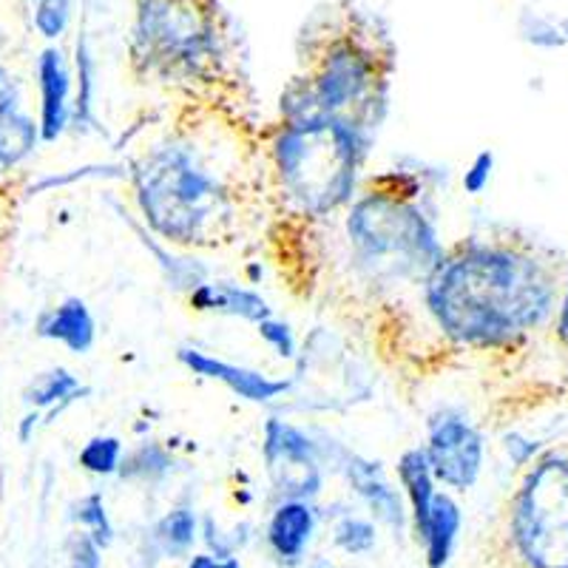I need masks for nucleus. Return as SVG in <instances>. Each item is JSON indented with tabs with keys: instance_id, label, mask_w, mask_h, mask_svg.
Here are the masks:
<instances>
[{
	"instance_id": "nucleus-9",
	"label": "nucleus",
	"mask_w": 568,
	"mask_h": 568,
	"mask_svg": "<svg viewBox=\"0 0 568 568\" xmlns=\"http://www.w3.org/2000/svg\"><path fill=\"white\" fill-rule=\"evenodd\" d=\"M424 453L435 480L455 491H469L484 475L486 438L480 426L458 409H440L429 418Z\"/></svg>"
},
{
	"instance_id": "nucleus-15",
	"label": "nucleus",
	"mask_w": 568,
	"mask_h": 568,
	"mask_svg": "<svg viewBox=\"0 0 568 568\" xmlns=\"http://www.w3.org/2000/svg\"><path fill=\"white\" fill-rule=\"evenodd\" d=\"M313 531H316V509L311 500L284 497L267 524V542L278 560L298 562L304 549L311 546Z\"/></svg>"
},
{
	"instance_id": "nucleus-32",
	"label": "nucleus",
	"mask_w": 568,
	"mask_h": 568,
	"mask_svg": "<svg viewBox=\"0 0 568 568\" xmlns=\"http://www.w3.org/2000/svg\"><path fill=\"white\" fill-rule=\"evenodd\" d=\"M551 336H555L557 347L568 355V267H566V284H562L560 307H557L555 324H551Z\"/></svg>"
},
{
	"instance_id": "nucleus-19",
	"label": "nucleus",
	"mask_w": 568,
	"mask_h": 568,
	"mask_svg": "<svg viewBox=\"0 0 568 568\" xmlns=\"http://www.w3.org/2000/svg\"><path fill=\"white\" fill-rule=\"evenodd\" d=\"M395 471H398L400 486L407 491L409 506H413V524L415 529H418V526L424 524V517L429 515V506H433L435 497V484H438L433 469H429L424 446H413L407 453H400Z\"/></svg>"
},
{
	"instance_id": "nucleus-18",
	"label": "nucleus",
	"mask_w": 568,
	"mask_h": 568,
	"mask_svg": "<svg viewBox=\"0 0 568 568\" xmlns=\"http://www.w3.org/2000/svg\"><path fill=\"white\" fill-rule=\"evenodd\" d=\"M89 393L91 389L85 387L71 369L54 367L49 369V373H40L38 378L29 384L23 398H27L29 407L38 409L43 424H52L54 418H60V415L71 407V404L83 400Z\"/></svg>"
},
{
	"instance_id": "nucleus-17",
	"label": "nucleus",
	"mask_w": 568,
	"mask_h": 568,
	"mask_svg": "<svg viewBox=\"0 0 568 568\" xmlns=\"http://www.w3.org/2000/svg\"><path fill=\"white\" fill-rule=\"evenodd\" d=\"M460 524H464V515H460V506L455 504V497L446 495V491H435L429 515H426L424 524L415 529L420 540H424L429 568H444L446 562H449L455 540H458Z\"/></svg>"
},
{
	"instance_id": "nucleus-16",
	"label": "nucleus",
	"mask_w": 568,
	"mask_h": 568,
	"mask_svg": "<svg viewBox=\"0 0 568 568\" xmlns=\"http://www.w3.org/2000/svg\"><path fill=\"white\" fill-rule=\"evenodd\" d=\"M69 131L85 136L98 134V58L89 38H78L74 45V94H71Z\"/></svg>"
},
{
	"instance_id": "nucleus-6",
	"label": "nucleus",
	"mask_w": 568,
	"mask_h": 568,
	"mask_svg": "<svg viewBox=\"0 0 568 568\" xmlns=\"http://www.w3.org/2000/svg\"><path fill=\"white\" fill-rule=\"evenodd\" d=\"M349 262L369 284H424L446 247L415 187L382 176L344 207Z\"/></svg>"
},
{
	"instance_id": "nucleus-14",
	"label": "nucleus",
	"mask_w": 568,
	"mask_h": 568,
	"mask_svg": "<svg viewBox=\"0 0 568 568\" xmlns=\"http://www.w3.org/2000/svg\"><path fill=\"white\" fill-rule=\"evenodd\" d=\"M38 336L69 349L71 355H89L98 344V318L80 296H65L45 311L38 322Z\"/></svg>"
},
{
	"instance_id": "nucleus-13",
	"label": "nucleus",
	"mask_w": 568,
	"mask_h": 568,
	"mask_svg": "<svg viewBox=\"0 0 568 568\" xmlns=\"http://www.w3.org/2000/svg\"><path fill=\"white\" fill-rule=\"evenodd\" d=\"M187 304L196 313H216V316L242 318L247 324L265 322L273 316V307L262 293L253 287L236 282H222V278H207V282L196 284L194 291L187 293Z\"/></svg>"
},
{
	"instance_id": "nucleus-7",
	"label": "nucleus",
	"mask_w": 568,
	"mask_h": 568,
	"mask_svg": "<svg viewBox=\"0 0 568 568\" xmlns=\"http://www.w3.org/2000/svg\"><path fill=\"white\" fill-rule=\"evenodd\" d=\"M506 568H568V449L529 458L504 511Z\"/></svg>"
},
{
	"instance_id": "nucleus-31",
	"label": "nucleus",
	"mask_w": 568,
	"mask_h": 568,
	"mask_svg": "<svg viewBox=\"0 0 568 568\" xmlns=\"http://www.w3.org/2000/svg\"><path fill=\"white\" fill-rule=\"evenodd\" d=\"M23 109V91H20V80L14 78L7 65L0 63V116L12 114V111Z\"/></svg>"
},
{
	"instance_id": "nucleus-22",
	"label": "nucleus",
	"mask_w": 568,
	"mask_h": 568,
	"mask_svg": "<svg viewBox=\"0 0 568 568\" xmlns=\"http://www.w3.org/2000/svg\"><path fill=\"white\" fill-rule=\"evenodd\" d=\"M136 236L142 240V245L149 247L151 253H154L156 265H160L162 276H165V282H169V287H174L176 293H191L196 287V284L207 282V267L200 265L196 258L191 256H180V253H174L176 247L165 245V242H160L154 236V233H149L145 227L134 225Z\"/></svg>"
},
{
	"instance_id": "nucleus-20",
	"label": "nucleus",
	"mask_w": 568,
	"mask_h": 568,
	"mask_svg": "<svg viewBox=\"0 0 568 568\" xmlns=\"http://www.w3.org/2000/svg\"><path fill=\"white\" fill-rule=\"evenodd\" d=\"M40 142V125L27 109L0 116V171L23 165L38 151Z\"/></svg>"
},
{
	"instance_id": "nucleus-5",
	"label": "nucleus",
	"mask_w": 568,
	"mask_h": 568,
	"mask_svg": "<svg viewBox=\"0 0 568 568\" xmlns=\"http://www.w3.org/2000/svg\"><path fill=\"white\" fill-rule=\"evenodd\" d=\"M375 131L336 114L276 120L265 160L276 194L293 216L327 220L358 194V180L373 151Z\"/></svg>"
},
{
	"instance_id": "nucleus-25",
	"label": "nucleus",
	"mask_w": 568,
	"mask_h": 568,
	"mask_svg": "<svg viewBox=\"0 0 568 568\" xmlns=\"http://www.w3.org/2000/svg\"><path fill=\"white\" fill-rule=\"evenodd\" d=\"M78 524L83 526L85 535L98 542L100 549H109L111 540H114V526H111V517L105 511V500L100 491H91L80 500L78 506Z\"/></svg>"
},
{
	"instance_id": "nucleus-11",
	"label": "nucleus",
	"mask_w": 568,
	"mask_h": 568,
	"mask_svg": "<svg viewBox=\"0 0 568 568\" xmlns=\"http://www.w3.org/2000/svg\"><path fill=\"white\" fill-rule=\"evenodd\" d=\"M38 83V125L40 140L58 142L71 123V94H74V71L60 45H45L34 63Z\"/></svg>"
},
{
	"instance_id": "nucleus-33",
	"label": "nucleus",
	"mask_w": 568,
	"mask_h": 568,
	"mask_svg": "<svg viewBox=\"0 0 568 568\" xmlns=\"http://www.w3.org/2000/svg\"><path fill=\"white\" fill-rule=\"evenodd\" d=\"M185 568H242L240 560L233 557H216V555H196L187 560Z\"/></svg>"
},
{
	"instance_id": "nucleus-29",
	"label": "nucleus",
	"mask_w": 568,
	"mask_h": 568,
	"mask_svg": "<svg viewBox=\"0 0 568 568\" xmlns=\"http://www.w3.org/2000/svg\"><path fill=\"white\" fill-rule=\"evenodd\" d=\"M495 165L497 156L495 151L484 149L478 154L471 156V162L466 165L464 176H460V187H464L466 196H480L486 187L491 185V176H495Z\"/></svg>"
},
{
	"instance_id": "nucleus-21",
	"label": "nucleus",
	"mask_w": 568,
	"mask_h": 568,
	"mask_svg": "<svg viewBox=\"0 0 568 568\" xmlns=\"http://www.w3.org/2000/svg\"><path fill=\"white\" fill-rule=\"evenodd\" d=\"M174 455L171 449L160 444V440H140L134 449H125L123 464H120V478L129 484L156 486L162 480H169L174 475Z\"/></svg>"
},
{
	"instance_id": "nucleus-10",
	"label": "nucleus",
	"mask_w": 568,
	"mask_h": 568,
	"mask_svg": "<svg viewBox=\"0 0 568 568\" xmlns=\"http://www.w3.org/2000/svg\"><path fill=\"white\" fill-rule=\"evenodd\" d=\"M176 362L187 373L222 384V387H227L236 398L247 400V404H273V400L291 393L293 384H296L293 378H273V375L262 373V369L225 362L220 355H211L200 347H180L176 349Z\"/></svg>"
},
{
	"instance_id": "nucleus-23",
	"label": "nucleus",
	"mask_w": 568,
	"mask_h": 568,
	"mask_svg": "<svg viewBox=\"0 0 568 568\" xmlns=\"http://www.w3.org/2000/svg\"><path fill=\"white\" fill-rule=\"evenodd\" d=\"M196 531H200V520H196L194 509L180 506V509L169 511V515L162 517L160 524L154 526L156 549L169 557L187 555L196 540Z\"/></svg>"
},
{
	"instance_id": "nucleus-26",
	"label": "nucleus",
	"mask_w": 568,
	"mask_h": 568,
	"mask_svg": "<svg viewBox=\"0 0 568 568\" xmlns=\"http://www.w3.org/2000/svg\"><path fill=\"white\" fill-rule=\"evenodd\" d=\"M71 14H74V0H38L32 23L40 38L54 43V40H60L69 32Z\"/></svg>"
},
{
	"instance_id": "nucleus-28",
	"label": "nucleus",
	"mask_w": 568,
	"mask_h": 568,
	"mask_svg": "<svg viewBox=\"0 0 568 568\" xmlns=\"http://www.w3.org/2000/svg\"><path fill=\"white\" fill-rule=\"evenodd\" d=\"M336 546L347 555H367L375 546V526L362 517H344L336 526Z\"/></svg>"
},
{
	"instance_id": "nucleus-2",
	"label": "nucleus",
	"mask_w": 568,
	"mask_h": 568,
	"mask_svg": "<svg viewBox=\"0 0 568 568\" xmlns=\"http://www.w3.org/2000/svg\"><path fill=\"white\" fill-rule=\"evenodd\" d=\"M247 160L216 114L202 109L149 142L125 169L142 222L176 251H220L247 213Z\"/></svg>"
},
{
	"instance_id": "nucleus-8",
	"label": "nucleus",
	"mask_w": 568,
	"mask_h": 568,
	"mask_svg": "<svg viewBox=\"0 0 568 568\" xmlns=\"http://www.w3.org/2000/svg\"><path fill=\"white\" fill-rule=\"evenodd\" d=\"M262 460L267 478L282 497L311 500L324 486L322 440L282 418H267L262 429Z\"/></svg>"
},
{
	"instance_id": "nucleus-3",
	"label": "nucleus",
	"mask_w": 568,
	"mask_h": 568,
	"mask_svg": "<svg viewBox=\"0 0 568 568\" xmlns=\"http://www.w3.org/2000/svg\"><path fill=\"white\" fill-rule=\"evenodd\" d=\"M395 49L378 20L349 3H327L302 32V116L336 114L378 131L387 111Z\"/></svg>"
},
{
	"instance_id": "nucleus-1",
	"label": "nucleus",
	"mask_w": 568,
	"mask_h": 568,
	"mask_svg": "<svg viewBox=\"0 0 568 568\" xmlns=\"http://www.w3.org/2000/svg\"><path fill=\"white\" fill-rule=\"evenodd\" d=\"M568 258L526 233L471 236L446 247L424 278V307L449 344L515 355L551 333Z\"/></svg>"
},
{
	"instance_id": "nucleus-30",
	"label": "nucleus",
	"mask_w": 568,
	"mask_h": 568,
	"mask_svg": "<svg viewBox=\"0 0 568 568\" xmlns=\"http://www.w3.org/2000/svg\"><path fill=\"white\" fill-rule=\"evenodd\" d=\"M103 549H100L98 542L91 540L85 531L74 535L71 540V551H69V568H100L103 566Z\"/></svg>"
},
{
	"instance_id": "nucleus-4",
	"label": "nucleus",
	"mask_w": 568,
	"mask_h": 568,
	"mask_svg": "<svg viewBox=\"0 0 568 568\" xmlns=\"http://www.w3.org/2000/svg\"><path fill=\"white\" fill-rule=\"evenodd\" d=\"M129 63L142 83L205 98L236 80L233 20L220 0H134Z\"/></svg>"
},
{
	"instance_id": "nucleus-24",
	"label": "nucleus",
	"mask_w": 568,
	"mask_h": 568,
	"mask_svg": "<svg viewBox=\"0 0 568 568\" xmlns=\"http://www.w3.org/2000/svg\"><path fill=\"white\" fill-rule=\"evenodd\" d=\"M125 444L116 435H94L83 444L80 449V466L91 475H100V478H109V475H116L120 471V464H123Z\"/></svg>"
},
{
	"instance_id": "nucleus-34",
	"label": "nucleus",
	"mask_w": 568,
	"mask_h": 568,
	"mask_svg": "<svg viewBox=\"0 0 568 568\" xmlns=\"http://www.w3.org/2000/svg\"><path fill=\"white\" fill-rule=\"evenodd\" d=\"M557 29V40H560V45H568V18L560 20V23H555Z\"/></svg>"
},
{
	"instance_id": "nucleus-27",
	"label": "nucleus",
	"mask_w": 568,
	"mask_h": 568,
	"mask_svg": "<svg viewBox=\"0 0 568 568\" xmlns=\"http://www.w3.org/2000/svg\"><path fill=\"white\" fill-rule=\"evenodd\" d=\"M256 333H258V338H262V342H265L267 347L278 355V358H284V362H293V358H298V344H296V336H293V327L287 322H282L276 313H273V316H267L265 322H258Z\"/></svg>"
},
{
	"instance_id": "nucleus-12",
	"label": "nucleus",
	"mask_w": 568,
	"mask_h": 568,
	"mask_svg": "<svg viewBox=\"0 0 568 568\" xmlns=\"http://www.w3.org/2000/svg\"><path fill=\"white\" fill-rule=\"evenodd\" d=\"M327 460L336 464V469H342V475L347 478V484L353 486V491L362 497L364 504L373 509V515L387 524L389 529L400 531L407 524V511L400 504V495L393 484L384 475V466L378 460H369L358 453H349L344 446H336L333 453H327Z\"/></svg>"
}]
</instances>
